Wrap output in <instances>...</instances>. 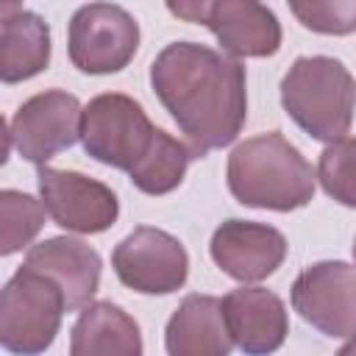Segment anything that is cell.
<instances>
[{
	"mask_svg": "<svg viewBox=\"0 0 356 356\" xmlns=\"http://www.w3.org/2000/svg\"><path fill=\"white\" fill-rule=\"evenodd\" d=\"M67 312L61 286L39 270L22 264L0 295V345L14 356L44 353Z\"/></svg>",
	"mask_w": 356,
	"mask_h": 356,
	"instance_id": "obj_4",
	"label": "cell"
},
{
	"mask_svg": "<svg viewBox=\"0 0 356 356\" xmlns=\"http://www.w3.org/2000/svg\"><path fill=\"white\" fill-rule=\"evenodd\" d=\"M25 264L44 273L61 286L67 312L86 309L100 286V253L75 236H50L31 245L25 253Z\"/></svg>",
	"mask_w": 356,
	"mask_h": 356,
	"instance_id": "obj_14",
	"label": "cell"
},
{
	"mask_svg": "<svg viewBox=\"0 0 356 356\" xmlns=\"http://www.w3.org/2000/svg\"><path fill=\"white\" fill-rule=\"evenodd\" d=\"M139 50L136 19L114 3L81 6L67 31V53L72 67L86 75H111L125 70Z\"/></svg>",
	"mask_w": 356,
	"mask_h": 356,
	"instance_id": "obj_7",
	"label": "cell"
},
{
	"mask_svg": "<svg viewBox=\"0 0 356 356\" xmlns=\"http://www.w3.org/2000/svg\"><path fill=\"white\" fill-rule=\"evenodd\" d=\"M170 14L206 25L228 58H267L281 47V22L256 0H189L167 3Z\"/></svg>",
	"mask_w": 356,
	"mask_h": 356,
	"instance_id": "obj_6",
	"label": "cell"
},
{
	"mask_svg": "<svg viewBox=\"0 0 356 356\" xmlns=\"http://www.w3.org/2000/svg\"><path fill=\"white\" fill-rule=\"evenodd\" d=\"M236 203L270 211H295L314 197L317 172L306 156L278 131L239 142L225 167Z\"/></svg>",
	"mask_w": 356,
	"mask_h": 356,
	"instance_id": "obj_2",
	"label": "cell"
},
{
	"mask_svg": "<svg viewBox=\"0 0 356 356\" xmlns=\"http://www.w3.org/2000/svg\"><path fill=\"white\" fill-rule=\"evenodd\" d=\"M222 312L234 345L245 356H270L284 345L289 334V314L284 300L264 286L242 284L239 289H231L222 298Z\"/></svg>",
	"mask_w": 356,
	"mask_h": 356,
	"instance_id": "obj_13",
	"label": "cell"
},
{
	"mask_svg": "<svg viewBox=\"0 0 356 356\" xmlns=\"http://www.w3.org/2000/svg\"><path fill=\"white\" fill-rule=\"evenodd\" d=\"M337 356H356V337H350V339L337 350Z\"/></svg>",
	"mask_w": 356,
	"mask_h": 356,
	"instance_id": "obj_22",
	"label": "cell"
},
{
	"mask_svg": "<svg viewBox=\"0 0 356 356\" xmlns=\"http://www.w3.org/2000/svg\"><path fill=\"white\" fill-rule=\"evenodd\" d=\"M44 214H47L44 203L36 200L33 195L19 189H3L0 192V222H3L0 256H11L28 248L44 225Z\"/></svg>",
	"mask_w": 356,
	"mask_h": 356,
	"instance_id": "obj_19",
	"label": "cell"
},
{
	"mask_svg": "<svg viewBox=\"0 0 356 356\" xmlns=\"http://www.w3.org/2000/svg\"><path fill=\"white\" fill-rule=\"evenodd\" d=\"M39 184V200L44 203L53 222L72 234H103L108 231L120 217V200L117 195L75 170H56V167H39L36 170Z\"/></svg>",
	"mask_w": 356,
	"mask_h": 356,
	"instance_id": "obj_10",
	"label": "cell"
},
{
	"mask_svg": "<svg viewBox=\"0 0 356 356\" xmlns=\"http://www.w3.org/2000/svg\"><path fill=\"white\" fill-rule=\"evenodd\" d=\"M292 309L325 337H356V267L339 259L309 264L292 284Z\"/></svg>",
	"mask_w": 356,
	"mask_h": 356,
	"instance_id": "obj_11",
	"label": "cell"
},
{
	"mask_svg": "<svg viewBox=\"0 0 356 356\" xmlns=\"http://www.w3.org/2000/svg\"><path fill=\"white\" fill-rule=\"evenodd\" d=\"M353 259H356V239H353Z\"/></svg>",
	"mask_w": 356,
	"mask_h": 356,
	"instance_id": "obj_23",
	"label": "cell"
},
{
	"mask_svg": "<svg viewBox=\"0 0 356 356\" xmlns=\"http://www.w3.org/2000/svg\"><path fill=\"white\" fill-rule=\"evenodd\" d=\"M214 264L239 284L273 275L286 259V239L278 228L253 220H225L209 242Z\"/></svg>",
	"mask_w": 356,
	"mask_h": 356,
	"instance_id": "obj_12",
	"label": "cell"
},
{
	"mask_svg": "<svg viewBox=\"0 0 356 356\" xmlns=\"http://www.w3.org/2000/svg\"><path fill=\"white\" fill-rule=\"evenodd\" d=\"M150 86L200 159L231 145L245 128V67L222 50L200 42H172L153 58Z\"/></svg>",
	"mask_w": 356,
	"mask_h": 356,
	"instance_id": "obj_1",
	"label": "cell"
},
{
	"mask_svg": "<svg viewBox=\"0 0 356 356\" xmlns=\"http://www.w3.org/2000/svg\"><path fill=\"white\" fill-rule=\"evenodd\" d=\"M289 11L314 33L348 36L356 31V0H292Z\"/></svg>",
	"mask_w": 356,
	"mask_h": 356,
	"instance_id": "obj_21",
	"label": "cell"
},
{
	"mask_svg": "<svg viewBox=\"0 0 356 356\" xmlns=\"http://www.w3.org/2000/svg\"><path fill=\"white\" fill-rule=\"evenodd\" d=\"M281 106L317 142L345 139L356 111V81L339 58L300 56L281 78Z\"/></svg>",
	"mask_w": 356,
	"mask_h": 356,
	"instance_id": "obj_3",
	"label": "cell"
},
{
	"mask_svg": "<svg viewBox=\"0 0 356 356\" xmlns=\"http://www.w3.org/2000/svg\"><path fill=\"white\" fill-rule=\"evenodd\" d=\"M50 64V25L28 8H0V81L19 83Z\"/></svg>",
	"mask_w": 356,
	"mask_h": 356,
	"instance_id": "obj_16",
	"label": "cell"
},
{
	"mask_svg": "<svg viewBox=\"0 0 356 356\" xmlns=\"http://www.w3.org/2000/svg\"><path fill=\"white\" fill-rule=\"evenodd\" d=\"M156 131L159 128L147 120L145 108L122 92L97 95L83 106V150L106 167L131 172L150 150Z\"/></svg>",
	"mask_w": 356,
	"mask_h": 356,
	"instance_id": "obj_5",
	"label": "cell"
},
{
	"mask_svg": "<svg viewBox=\"0 0 356 356\" xmlns=\"http://www.w3.org/2000/svg\"><path fill=\"white\" fill-rule=\"evenodd\" d=\"M317 181L328 197L356 209V139L345 136L323 147L317 161Z\"/></svg>",
	"mask_w": 356,
	"mask_h": 356,
	"instance_id": "obj_20",
	"label": "cell"
},
{
	"mask_svg": "<svg viewBox=\"0 0 356 356\" xmlns=\"http://www.w3.org/2000/svg\"><path fill=\"white\" fill-rule=\"evenodd\" d=\"M167 356H231L234 337L222 312V298L192 292L170 314L164 328Z\"/></svg>",
	"mask_w": 356,
	"mask_h": 356,
	"instance_id": "obj_15",
	"label": "cell"
},
{
	"mask_svg": "<svg viewBox=\"0 0 356 356\" xmlns=\"http://www.w3.org/2000/svg\"><path fill=\"white\" fill-rule=\"evenodd\" d=\"M70 356H142L139 323L111 300H92L72 325Z\"/></svg>",
	"mask_w": 356,
	"mask_h": 356,
	"instance_id": "obj_17",
	"label": "cell"
},
{
	"mask_svg": "<svg viewBox=\"0 0 356 356\" xmlns=\"http://www.w3.org/2000/svg\"><path fill=\"white\" fill-rule=\"evenodd\" d=\"M195 159H200V156L186 142H181V139H175L159 128L150 150L128 172V178L145 195H167L184 181V175Z\"/></svg>",
	"mask_w": 356,
	"mask_h": 356,
	"instance_id": "obj_18",
	"label": "cell"
},
{
	"mask_svg": "<svg viewBox=\"0 0 356 356\" xmlns=\"http://www.w3.org/2000/svg\"><path fill=\"white\" fill-rule=\"evenodd\" d=\"M81 117L83 106L75 95L64 89L39 92L14 111L8 122V142L25 161L44 167L53 156L81 139Z\"/></svg>",
	"mask_w": 356,
	"mask_h": 356,
	"instance_id": "obj_8",
	"label": "cell"
},
{
	"mask_svg": "<svg viewBox=\"0 0 356 356\" xmlns=\"http://www.w3.org/2000/svg\"><path fill=\"white\" fill-rule=\"evenodd\" d=\"M117 278L142 295H170L186 284V248L167 231L153 225L134 228L111 253Z\"/></svg>",
	"mask_w": 356,
	"mask_h": 356,
	"instance_id": "obj_9",
	"label": "cell"
}]
</instances>
